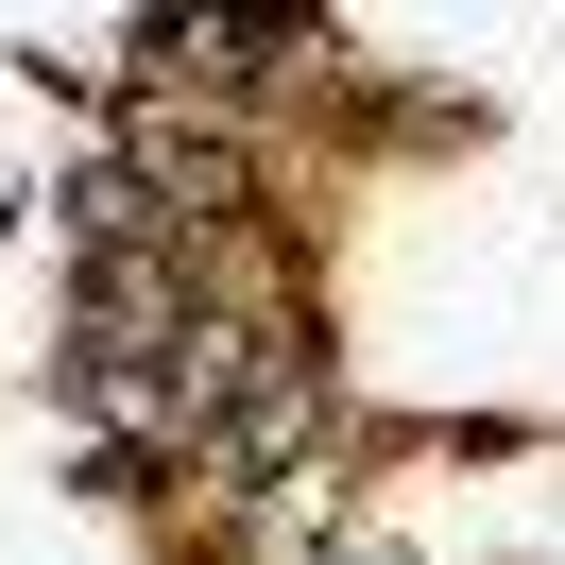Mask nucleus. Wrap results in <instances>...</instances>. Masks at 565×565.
Here are the masks:
<instances>
[{
	"instance_id": "f257e3e1",
	"label": "nucleus",
	"mask_w": 565,
	"mask_h": 565,
	"mask_svg": "<svg viewBox=\"0 0 565 565\" xmlns=\"http://www.w3.org/2000/svg\"><path fill=\"white\" fill-rule=\"evenodd\" d=\"M309 412H326V377H309V360H257V394H241V412H223V462H241V480H275V462L291 446H309Z\"/></svg>"
}]
</instances>
